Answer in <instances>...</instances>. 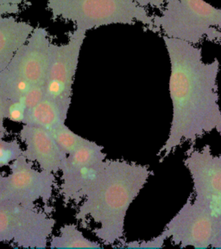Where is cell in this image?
I'll use <instances>...</instances> for the list:
<instances>
[{"mask_svg": "<svg viewBox=\"0 0 221 249\" xmlns=\"http://www.w3.org/2000/svg\"><path fill=\"white\" fill-rule=\"evenodd\" d=\"M170 62L169 82L172 120L160 161L184 143H194L207 133L221 134L218 86L221 62L203 61L202 50L179 39L162 36Z\"/></svg>", "mask_w": 221, "mask_h": 249, "instance_id": "1", "label": "cell"}, {"mask_svg": "<svg viewBox=\"0 0 221 249\" xmlns=\"http://www.w3.org/2000/svg\"><path fill=\"white\" fill-rule=\"evenodd\" d=\"M152 174L146 164L107 159L97 182L79 204L75 219L84 227L88 221L95 223L93 233L104 245L123 242L128 210Z\"/></svg>", "mask_w": 221, "mask_h": 249, "instance_id": "2", "label": "cell"}, {"mask_svg": "<svg viewBox=\"0 0 221 249\" xmlns=\"http://www.w3.org/2000/svg\"><path fill=\"white\" fill-rule=\"evenodd\" d=\"M54 19L74 23V28L89 31L113 24L142 23L145 31L157 34L153 15L135 0H47Z\"/></svg>", "mask_w": 221, "mask_h": 249, "instance_id": "3", "label": "cell"}, {"mask_svg": "<svg viewBox=\"0 0 221 249\" xmlns=\"http://www.w3.org/2000/svg\"><path fill=\"white\" fill-rule=\"evenodd\" d=\"M157 35L199 45L221 40V8L205 0H165L159 14L153 15Z\"/></svg>", "mask_w": 221, "mask_h": 249, "instance_id": "4", "label": "cell"}, {"mask_svg": "<svg viewBox=\"0 0 221 249\" xmlns=\"http://www.w3.org/2000/svg\"><path fill=\"white\" fill-rule=\"evenodd\" d=\"M56 220L49 210L31 208L13 202H0V243L18 248L45 249Z\"/></svg>", "mask_w": 221, "mask_h": 249, "instance_id": "5", "label": "cell"}, {"mask_svg": "<svg viewBox=\"0 0 221 249\" xmlns=\"http://www.w3.org/2000/svg\"><path fill=\"white\" fill-rule=\"evenodd\" d=\"M163 232L181 248L221 249V214L194 202L190 196Z\"/></svg>", "mask_w": 221, "mask_h": 249, "instance_id": "6", "label": "cell"}, {"mask_svg": "<svg viewBox=\"0 0 221 249\" xmlns=\"http://www.w3.org/2000/svg\"><path fill=\"white\" fill-rule=\"evenodd\" d=\"M85 37L86 31L74 28L68 32L66 43L51 44L50 63L44 82L45 98L54 101L67 115L72 102L74 78Z\"/></svg>", "mask_w": 221, "mask_h": 249, "instance_id": "7", "label": "cell"}, {"mask_svg": "<svg viewBox=\"0 0 221 249\" xmlns=\"http://www.w3.org/2000/svg\"><path fill=\"white\" fill-rule=\"evenodd\" d=\"M10 173L0 177V202H13L35 208L36 202H51L56 179L55 174L37 170L34 163L20 156L10 165Z\"/></svg>", "mask_w": 221, "mask_h": 249, "instance_id": "8", "label": "cell"}, {"mask_svg": "<svg viewBox=\"0 0 221 249\" xmlns=\"http://www.w3.org/2000/svg\"><path fill=\"white\" fill-rule=\"evenodd\" d=\"M183 162L193 182L194 202L221 214V154L214 155L206 144L189 149Z\"/></svg>", "mask_w": 221, "mask_h": 249, "instance_id": "9", "label": "cell"}, {"mask_svg": "<svg viewBox=\"0 0 221 249\" xmlns=\"http://www.w3.org/2000/svg\"><path fill=\"white\" fill-rule=\"evenodd\" d=\"M52 43L46 28L35 26L4 70L33 86H44Z\"/></svg>", "mask_w": 221, "mask_h": 249, "instance_id": "10", "label": "cell"}, {"mask_svg": "<svg viewBox=\"0 0 221 249\" xmlns=\"http://www.w3.org/2000/svg\"><path fill=\"white\" fill-rule=\"evenodd\" d=\"M18 139L24 144L23 155L26 160L36 163L40 170L55 175L61 171L68 155L48 130L23 124L18 132Z\"/></svg>", "mask_w": 221, "mask_h": 249, "instance_id": "11", "label": "cell"}, {"mask_svg": "<svg viewBox=\"0 0 221 249\" xmlns=\"http://www.w3.org/2000/svg\"><path fill=\"white\" fill-rule=\"evenodd\" d=\"M106 160L98 163L63 168L61 171L59 194L65 203L79 205L93 189L106 164Z\"/></svg>", "mask_w": 221, "mask_h": 249, "instance_id": "12", "label": "cell"}, {"mask_svg": "<svg viewBox=\"0 0 221 249\" xmlns=\"http://www.w3.org/2000/svg\"><path fill=\"white\" fill-rule=\"evenodd\" d=\"M34 27L30 22L18 19L13 15L0 16V71L8 66Z\"/></svg>", "mask_w": 221, "mask_h": 249, "instance_id": "13", "label": "cell"}, {"mask_svg": "<svg viewBox=\"0 0 221 249\" xmlns=\"http://www.w3.org/2000/svg\"><path fill=\"white\" fill-rule=\"evenodd\" d=\"M67 117L68 115L62 112L54 101L44 98L37 105L28 110L23 124L51 131L60 124L66 123Z\"/></svg>", "mask_w": 221, "mask_h": 249, "instance_id": "14", "label": "cell"}, {"mask_svg": "<svg viewBox=\"0 0 221 249\" xmlns=\"http://www.w3.org/2000/svg\"><path fill=\"white\" fill-rule=\"evenodd\" d=\"M48 248L51 249H102L99 241L90 240L74 223L62 226L56 235H51Z\"/></svg>", "mask_w": 221, "mask_h": 249, "instance_id": "15", "label": "cell"}, {"mask_svg": "<svg viewBox=\"0 0 221 249\" xmlns=\"http://www.w3.org/2000/svg\"><path fill=\"white\" fill-rule=\"evenodd\" d=\"M32 87L30 82L9 73L7 70L0 71V88L10 101L22 99Z\"/></svg>", "mask_w": 221, "mask_h": 249, "instance_id": "16", "label": "cell"}, {"mask_svg": "<svg viewBox=\"0 0 221 249\" xmlns=\"http://www.w3.org/2000/svg\"><path fill=\"white\" fill-rule=\"evenodd\" d=\"M49 132H51L55 142L67 155L77 150L78 148L82 147L89 141V140L73 132L66 123L60 124Z\"/></svg>", "mask_w": 221, "mask_h": 249, "instance_id": "17", "label": "cell"}, {"mask_svg": "<svg viewBox=\"0 0 221 249\" xmlns=\"http://www.w3.org/2000/svg\"><path fill=\"white\" fill-rule=\"evenodd\" d=\"M23 153V148L19 140H5L0 138V169L9 166Z\"/></svg>", "mask_w": 221, "mask_h": 249, "instance_id": "18", "label": "cell"}, {"mask_svg": "<svg viewBox=\"0 0 221 249\" xmlns=\"http://www.w3.org/2000/svg\"><path fill=\"white\" fill-rule=\"evenodd\" d=\"M28 107L21 99L8 102L5 111V120L23 124L27 114Z\"/></svg>", "mask_w": 221, "mask_h": 249, "instance_id": "19", "label": "cell"}, {"mask_svg": "<svg viewBox=\"0 0 221 249\" xmlns=\"http://www.w3.org/2000/svg\"><path fill=\"white\" fill-rule=\"evenodd\" d=\"M166 240V235L163 232L160 233L156 237L152 238L151 240H143V241H123L117 245L115 248L122 249H162Z\"/></svg>", "mask_w": 221, "mask_h": 249, "instance_id": "20", "label": "cell"}, {"mask_svg": "<svg viewBox=\"0 0 221 249\" xmlns=\"http://www.w3.org/2000/svg\"><path fill=\"white\" fill-rule=\"evenodd\" d=\"M45 98L44 86H33L21 100L27 106L28 110L34 107Z\"/></svg>", "mask_w": 221, "mask_h": 249, "instance_id": "21", "label": "cell"}, {"mask_svg": "<svg viewBox=\"0 0 221 249\" xmlns=\"http://www.w3.org/2000/svg\"><path fill=\"white\" fill-rule=\"evenodd\" d=\"M23 2V0H0V16L19 14Z\"/></svg>", "mask_w": 221, "mask_h": 249, "instance_id": "22", "label": "cell"}, {"mask_svg": "<svg viewBox=\"0 0 221 249\" xmlns=\"http://www.w3.org/2000/svg\"><path fill=\"white\" fill-rule=\"evenodd\" d=\"M9 100L5 96L2 89L0 88V138L4 139L8 134L7 128L4 125L5 121V111L7 107Z\"/></svg>", "mask_w": 221, "mask_h": 249, "instance_id": "23", "label": "cell"}, {"mask_svg": "<svg viewBox=\"0 0 221 249\" xmlns=\"http://www.w3.org/2000/svg\"><path fill=\"white\" fill-rule=\"evenodd\" d=\"M135 1L139 5L146 9L153 8V9H157L159 11L163 7L165 3V0H135Z\"/></svg>", "mask_w": 221, "mask_h": 249, "instance_id": "24", "label": "cell"}, {"mask_svg": "<svg viewBox=\"0 0 221 249\" xmlns=\"http://www.w3.org/2000/svg\"><path fill=\"white\" fill-rule=\"evenodd\" d=\"M1 175H2V173H1V172H0V177H1Z\"/></svg>", "mask_w": 221, "mask_h": 249, "instance_id": "25", "label": "cell"}, {"mask_svg": "<svg viewBox=\"0 0 221 249\" xmlns=\"http://www.w3.org/2000/svg\"><path fill=\"white\" fill-rule=\"evenodd\" d=\"M220 44H221V42H220Z\"/></svg>", "mask_w": 221, "mask_h": 249, "instance_id": "26", "label": "cell"}]
</instances>
